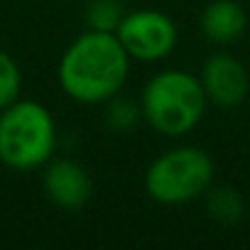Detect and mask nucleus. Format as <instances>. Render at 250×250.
Instances as JSON below:
<instances>
[{
  "mask_svg": "<svg viewBox=\"0 0 250 250\" xmlns=\"http://www.w3.org/2000/svg\"><path fill=\"white\" fill-rule=\"evenodd\" d=\"M130 57L115 32L86 30L59 62V83L64 93L83 105L108 103L128 81Z\"/></svg>",
  "mask_w": 250,
  "mask_h": 250,
  "instance_id": "obj_1",
  "label": "nucleus"
},
{
  "mask_svg": "<svg viewBox=\"0 0 250 250\" xmlns=\"http://www.w3.org/2000/svg\"><path fill=\"white\" fill-rule=\"evenodd\" d=\"M206 93L199 76L184 69H165L155 74L140 98V110L150 128L165 138H184L206 113Z\"/></svg>",
  "mask_w": 250,
  "mask_h": 250,
  "instance_id": "obj_2",
  "label": "nucleus"
},
{
  "mask_svg": "<svg viewBox=\"0 0 250 250\" xmlns=\"http://www.w3.org/2000/svg\"><path fill=\"white\" fill-rule=\"evenodd\" d=\"M57 147V125L47 105L18 98L0 110V162L15 172L44 167Z\"/></svg>",
  "mask_w": 250,
  "mask_h": 250,
  "instance_id": "obj_3",
  "label": "nucleus"
},
{
  "mask_svg": "<svg viewBox=\"0 0 250 250\" xmlns=\"http://www.w3.org/2000/svg\"><path fill=\"white\" fill-rule=\"evenodd\" d=\"M213 160L199 147H172L145 172V191L162 206H179L201 199L213 184Z\"/></svg>",
  "mask_w": 250,
  "mask_h": 250,
  "instance_id": "obj_4",
  "label": "nucleus"
},
{
  "mask_svg": "<svg viewBox=\"0 0 250 250\" xmlns=\"http://www.w3.org/2000/svg\"><path fill=\"white\" fill-rule=\"evenodd\" d=\"M115 37L120 40V44L125 47L130 59L138 62H160L167 59L177 42H179V32L174 20L155 8H140V10H125Z\"/></svg>",
  "mask_w": 250,
  "mask_h": 250,
  "instance_id": "obj_5",
  "label": "nucleus"
},
{
  "mask_svg": "<svg viewBox=\"0 0 250 250\" xmlns=\"http://www.w3.org/2000/svg\"><path fill=\"white\" fill-rule=\"evenodd\" d=\"M42 184H44L47 199L64 211L83 208L93 194L91 174L86 172L83 165H79L76 160H69V157L49 160L44 165Z\"/></svg>",
  "mask_w": 250,
  "mask_h": 250,
  "instance_id": "obj_6",
  "label": "nucleus"
},
{
  "mask_svg": "<svg viewBox=\"0 0 250 250\" xmlns=\"http://www.w3.org/2000/svg\"><path fill=\"white\" fill-rule=\"evenodd\" d=\"M204 93L218 108H235L250 91V76L243 62L230 54H213L206 59L199 76Z\"/></svg>",
  "mask_w": 250,
  "mask_h": 250,
  "instance_id": "obj_7",
  "label": "nucleus"
},
{
  "mask_svg": "<svg viewBox=\"0 0 250 250\" xmlns=\"http://www.w3.org/2000/svg\"><path fill=\"white\" fill-rule=\"evenodd\" d=\"M201 32L213 44H233L248 27L245 8L235 0H211L201 13Z\"/></svg>",
  "mask_w": 250,
  "mask_h": 250,
  "instance_id": "obj_8",
  "label": "nucleus"
},
{
  "mask_svg": "<svg viewBox=\"0 0 250 250\" xmlns=\"http://www.w3.org/2000/svg\"><path fill=\"white\" fill-rule=\"evenodd\" d=\"M206 211L211 218H216L218 223H238L243 218V199L235 189H228V187H221V189H208L206 194Z\"/></svg>",
  "mask_w": 250,
  "mask_h": 250,
  "instance_id": "obj_9",
  "label": "nucleus"
},
{
  "mask_svg": "<svg viewBox=\"0 0 250 250\" xmlns=\"http://www.w3.org/2000/svg\"><path fill=\"white\" fill-rule=\"evenodd\" d=\"M20 91H22L20 64L13 59V54L0 49V110L15 103L20 98Z\"/></svg>",
  "mask_w": 250,
  "mask_h": 250,
  "instance_id": "obj_10",
  "label": "nucleus"
},
{
  "mask_svg": "<svg viewBox=\"0 0 250 250\" xmlns=\"http://www.w3.org/2000/svg\"><path fill=\"white\" fill-rule=\"evenodd\" d=\"M125 15V8L118 0H91L88 10H86V20L91 30H103V32H115L120 20Z\"/></svg>",
  "mask_w": 250,
  "mask_h": 250,
  "instance_id": "obj_11",
  "label": "nucleus"
},
{
  "mask_svg": "<svg viewBox=\"0 0 250 250\" xmlns=\"http://www.w3.org/2000/svg\"><path fill=\"white\" fill-rule=\"evenodd\" d=\"M108 103H110V108L105 113V120H108V128L115 130V133H128L143 118V110L135 103H130V101H123V98L113 96Z\"/></svg>",
  "mask_w": 250,
  "mask_h": 250,
  "instance_id": "obj_12",
  "label": "nucleus"
}]
</instances>
